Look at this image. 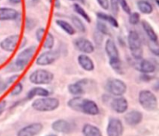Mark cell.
I'll use <instances>...</instances> for the list:
<instances>
[{
  "mask_svg": "<svg viewBox=\"0 0 159 136\" xmlns=\"http://www.w3.org/2000/svg\"><path fill=\"white\" fill-rule=\"evenodd\" d=\"M36 46H30L20 51L16 57L15 60L6 66V72L16 74L23 70L30 63L34 54L36 53Z\"/></svg>",
  "mask_w": 159,
  "mask_h": 136,
  "instance_id": "obj_1",
  "label": "cell"
},
{
  "mask_svg": "<svg viewBox=\"0 0 159 136\" xmlns=\"http://www.w3.org/2000/svg\"><path fill=\"white\" fill-rule=\"evenodd\" d=\"M31 105L35 111L39 112H51L59 108L60 101L56 97L46 96L35 99Z\"/></svg>",
  "mask_w": 159,
  "mask_h": 136,
  "instance_id": "obj_2",
  "label": "cell"
},
{
  "mask_svg": "<svg viewBox=\"0 0 159 136\" xmlns=\"http://www.w3.org/2000/svg\"><path fill=\"white\" fill-rule=\"evenodd\" d=\"M127 43L133 58L136 60H141L144 54V50H143L141 39L137 31L130 30L129 32L127 35Z\"/></svg>",
  "mask_w": 159,
  "mask_h": 136,
  "instance_id": "obj_3",
  "label": "cell"
},
{
  "mask_svg": "<svg viewBox=\"0 0 159 136\" xmlns=\"http://www.w3.org/2000/svg\"><path fill=\"white\" fill-rule=\"evenodd\" d=\"M138 102L145 111H155L158 109V97L150 90H141L138 94Z\"/></svg>",
  "mask_w": 159,
  "mask_h": 136,
  "instance_id": "obj_4",
  "label": "cell"
},
{
  "mask_svg": "<svg viewBox=\"0 0 159 136\" xmlns=\"http://www.w3.org/2000/svg\"><path fill=\"white\" fill-rule=\"evenodd\" d=\"M54 75L52 72L46 69H37L30 73L29 76V80L31 83L37 86L40 85H48L52 83Z\"/></svg>",
  "mask_w": 159,
  "mask_h": 136,
  "instance_id": "obj_5",
  "label": "cell"
},
{
  "mask_svg": "<svg viewBox=\"0 0 159 136\" xmlns=\"http://www.w3.org/2000/svg\"><path fill=\"white\" fill-rule=\"evenodd\" d=\"M105 88L109 94L114 97L123 96L127 91V85L119 78H110L107 81Z\"/></svg>",
  "mask_w": 159,
  "mask_h": 136,
  "instance_id": "obj_6",
  "label": "cell"
},
{
  "mask_svg": "<svg viewBox=\"0 0 159 136\" xmlns=\"http://www.w3.org/2000/svg\"><path fill=\"white\" fill-rule=\"evenodd\" d=\"M60 53L55 49H47L36 59V64L39 66H47L55 63L60 58Z\"/></svg>",
  "mask_w": 159,
  "mask_h": 136,
  "instance_id": "obj_7",
  "label": "cell"
},
{
  "mask_svg": "<svg viewBox=\"0 0 159 136\" xmlns=\"http://www.w3.org/2000/svg\"><path fill=\"white\" fill-rule=\"evenodd\" d=\"M124 127L122 121L116 117H111L107 127V136H123Z\"/></svg>",
  "mask_w": 159,
  "mask_h": 136,
  "instance_id": "obj_8",
  "label": "cell"
},
{
  "mask_svg": "<svg viewBox=\"0 0 159 136\" xmlns=\"http://www.w3.org/2000/svg\"><path fill=\"white\" fill-rule=\"evenodd\" d=\"M76 49L84 54H91L95 51V46L93 42L85 37H79L74 41Z\"/></svg>",
  "mask_w": 159,
  "mask_h": 136,
  "instance_id": "obj_9",
  "label": "cell"
},
{
  "mask_svg": "<svg viewBox=\"0 0 159 136\" xmlns=\"http://www.w3.org/2000/svg\"><path fill=\"white\" fill-rule=\"evenodd\" d=\"M43 125L40 122L31 123L23 128H20L16 136H37L43 131Z\"/></svg>",
  "mask_w": 159,
  "mask_h": 136,
  "instance_id": "obj_10",
  "label": "cell"
},
{
  "mask_svg": "<svg viewBox=\"0 0 159 136\" xmlns=\"http://www.w3.org/2000/svg\"><path fill=\"white\" fill-rule=\"evenodd\" d=\"M20 41V35L13 34L6 37L0 42V48L6 52H12L16 49Z\"/></svg>",
  "mask_w": 159,
  "mask_h": 136,
  "instance_id": "obj_11",
  "label": "cell"
},
{
  "mask_svg": "<svg viewBox=\"0 0 159 136\" xmlns=\"http://www.w3.org/2000/svg\"><path fill=\"white\" fill-rule=\"evenodd\" d=\"M51 128L54 131L62 134H69L74 130L73 125L65 119H57L51 124Z\"/></svg>",
  "mask_w": 159,
  "mask_h": 136,
  "instance_id": "obj_12",
  "label": "cell"
},
{
  "mask_svg": "<svg viewBox=\"0 0 159 136\" xmlns=\"http://www.w3.org/2000/svg\"><path fill=\"white\" fill-rule=\"evenodd\" d=\"M128 101L123 96L115 97L110 103V107L117 114H124L128 109Z\"/></svg>",
  "mask_w": 159,
  "mask_h": 136,
  "instance_id": "obj_13",
  "label": "cell"
},
{
  "mask_svg": "<svg viewBox=\"0 0 159 136\" xmlns=\"http://www.w3.org/2000/svg\"><path fill=\"white\" fill-rule=\"evenodd\" d=\"M91 116H96L99 114V108L97 104L93 100L85 98L81 108V112Z\"/></svg>",
  "mask_w": 159,
  "mask_h": 136,
  "instance_id": "obj_14",
  "label": "cell"
},
{
  "mask_svg": "<svg viewBox=\"0 0 159 136\" xmlns=\"http://www.w3.org/2000/svg\"><path fill=\"white\" fill-rule=\"evenodd\" d=\"M143 120V114L138 110H132L124 116L126 124L132 127H134L141 123Z\"/></svg>",
  "mask_w": 159,
  "mask_h": 136,
  "instance_id": "obj_15",
  "label": "cell"
},
{
  "mask_svg": "<svg viewBox=\"0 0 159 136\" xmlns=\"http://www.w3.org/2000/svg\"><path fill=\"white\" fill-rule=\"evenodd\" d=\"M139 63L138 66H136V69L143 74H154L157 70V66L151 60H147V59H144V60H138Z\"/></svg>",
  "mask_w": 159,
  "mask_h": 136,
  "instance_id": "obj_16",
  "label": "cell"
},
{
  "mask_svg": "<svg viewBox=\"0 0 159 136\" xmlns=\"http://www.w3.org/2000/svg\"><path fill=\"white\" fill-rule=\"evenodd\" d=\"M78 63L82 70L87 72H91L95 70V63L93 59L88 54L81 53L78 56Z\"/></svg>",
  "mask_w": 159,
  "mask_h": 136,
  "instance_id": "obj_17",
  "label": "cell"
},
{
  "mask_svg": "<svg viewBox=\"0 0 159 136\" xmlns=\"http://www.w3.org/2000/svg\"><path fill=\"white\" fill-rule=\"evenodd\" d=\"M104 49H105V52L107 55L108 56L109 59L119 58L120 57L119 50H118L116 43L113 39H107L105 45H104Z\"/></svg>",
  "mask_w": 159,
  "mask_h": 136,
  "instance_id": "obj_18",
  "label": "cell"
},
{
  "mask_svg": "<svg viewBox=\"0 0 159 136\" xmlns=\"http://www.w3.org/2000/svg\"><path fill=\"white\" fill-rule=\"evenodd\" d=\"M19 16L18 11L13 8H0V21H12Z\"/></svg>",
  "mask_w": 159,
  "mask_h": 136,
  "instance_id": "obj_19",
  "label": "cell"
},
{
  "mask_svg": "<svg viewBox=\"0 0 159 136\" xmlns=\"http://www.w3.org/2000/svg\"><path fill=\"white\" fill-rule=\"evenodd\" d=\"M85 80H80L75 83H72L68 84V91L71 95L74 96H82L85 94V89L83 87V85L86 81Z\"/></svg>",
  "mask_w": 159,
  "mask_h": 136,
  "instance_id": "obj_20",
  "label": "cell"
},
{
  "mask_svg": "<svg viewBox=\"0 0 159 136\" xmlns=\"http://www.w3.org/2000/svg\"><path fill=\"white\" fill-rule=\"evenodd\" d=\"M50 95V91L42 87H34L26 94V99L31 100L35 97H46Z\"/></svg>",
  "mask_w": 159,
  "mask_h": 136,
  "instance_id": "obj_21",
  "label": "cell"
},
{
  "mask_svg": "<svg viewBox=\"0 0 159 136\" xmlns=\"http://www.w3.org/2000/svg\"><path fill=\"white\" fill-rule=\"evenodd\" d=\"M141 26H142L143 29H144V32L147 35L148 38L150 41L152 42H156V43H158V36L157 32H155V29L152 26V25L148 23V22L144 21L141 22Z\"/></svg>",
  "mask_w": 159,
  "mask_h": 136,
  "instance_id": "obj_22",
  "label": "cell"
},
{
  "mask_svg": "<svg viewBox=\"0 0 159 136\" xmlns=\"http://www.w3.org/2000/svg\"><path fill=\"white\" fill-rule=\"evenodd\" d=\"M82 131L84 136H102L101 130L96 125L89 123L85 124Z\"/></svg>",
  "mask_w": 159,
  "mask_h": 136,
  "instance_id": "obj_23",
  "label": "cell"
},
{
  "mask_svg": "<svg viewBox=\"0 0 159 136\" xmlns=\"http://www.w3.org/2000/svg\"><path fill=\"white\" fill-rule=\"evenodd\" d=\"M84 99L85 97H82V96H74V97L71 98L68 101V108L76 112H81V108Z\"/></svg>",
  "mask_w": 159,
  "mask_h": 136,
  "instance_id": "obj_24",
  "label": "cell"
},
{
  "mask_svg": "<svg viewBox=\"0 0 159 136\" xmlns=\"http://www.w3.org/2000/svg\"><path fill=\"white\" fill-rule=\"evenodd\" d=\"M56 24L62 29L65 32L68 34L69 36H73L75 34L76 30L74 28V26L68 23V21H65L63 19H57L56 20Z\"/></svg>",
  "mask_w": 159,
  "mask_h": 136,
  "instance_id": "obj_25",
  "label": "cell"
},
{
  "mask_svg": "<svg viewBox=\"0 0 159 136\" xmlns=\"http://www.w3.org/2000/svg\"><path fill=\"white\" fill-rule=\"evenodd\" d=\"M137 6L138 10L145 15H150L153 12V6L147 0H139L137 2Z\"/></svg>",
  "mask_w": 159,
  "mask_h": 136,
  "instance_id": "obj_26",
  "label": "cell"
},
{
  "mask_svg": "<svg viewBox=\"0 0 159 136\" xmlns=\"http://www.w3.org/2000/svg\"><path fill=\"white\" fill-rule=\"evenodd\" d=\"M98 19L100 20H102L103 22H107L111 26L114 28H118L119 27V23L116 20V19L115 18L113 15H108V14H106L104 12H98L96 14Z\"/></svg>",
  "mask_w": 159,
  "mask_h": 136,
  "instance_id": "obj_27",
  "label": "cell"
},
{
  "mask_svg": "<svg viewBox=\"0 0 159 136\" xmlns=\"http://www.w3.org/2000/svg\"><path fill=\"white\" fill-rule=\"evenodd\" d=\"M109 63L111 66L112 69L116 73L119 74H124V68H123V63L120 58H113L109 59Z\"/></svg>",
  "mask_w": 159,
  "mask_h": 136,
  "instance_id": "obj_28",
  "label": "cell"
},
{
  "mask_svg": "<svg viewBox=\"0 0 159 136\" xmlns=\"http://www.w3.org/2000/svg\"><path fill=\"white\" fill-rule=\"evenodd\" d=\"M71 23H72L71 25L74 26L75 30H78L80 32H85L86 27H85V25L84 24V23L82 22V20L81 19H79L76 15H71Z\"/></svg>",
  "mask_w": 159,
  "mask_h": 136,
  "instance_id": "obj_29",
  "label": "cell"
},
{
  "mask_svg": "<svg viewBox=\"0 0 159 136\" xmlns=\"http://www.w3.org/2000/svg\"><path fill=\"white\" fill-rule=\"evenodd\" d=\"M73 9H74V11L76 13H78L81 17H82L87 23H91V18H90V16L89 15V14L87 13L86 11H85L80 5L78 4V3H75V4L73 5Z\"/></svg>",
  "mask_w": 159,
  "mask_h": 136,
  "instance_id": "obj_30",
  "label": "cell"
},
{
  "mask_svg": "<svg viewBox=\"0 0 159 136\" xmlns=\"http://www.w3.org/2000/svg\"><path fill=\"white\" fill-rule=\"evenodd\" d=\"M55 44V38L51 32H48L44 39L43 43V47L45 49H52Z\"/></svg>",
  "mask_w": 159,
  "mask_h": 136,
  "instance_id": "obj_31",
  "label": "cell"
},
{
  "mask_svg": "<svg viewBox=\"0 0 159 136\" xmlns=\"http://www.w3.org/2000/svg\"><path fill=\"white\" fill-rule=\"evenodd\" d=\"M96 28H97V30L99 33H101L103 36H110V29L107 26V25L106 24V23H104L102 20L98 19V21L96 22Z\"/></svg>",
  "mask_w": 159,
  "mask_h": 136,
  "instance_id": "obj_32",
  "label": "cell"
},
{
  "mask_svg": "<svg viewBox=\"0 0 159 136\" xmlns=\"http://www.w3.org/2000/svg\"><path fill=\"white\" fill-rule=\"evenodd\" d=\"M129 19L128 21L130 23V24L133 25V26H135V25H138V23L141 21V15H140V13L138 12H130L129 14Z\"/></svg>",
  "mask_w": 159,
  "mask_h": 136,
  "instance_id": "obj_33",
  "label": "cell"
},
{
  "mask_svg": "<svg viewBox=\"0 0 159 136\" xmlns=\"http://www.w3.org/2000/svg\"><path fill=\"white\" fill-rule=\"evenodd\" d=\"M23 91V84L22 82H19L16 84L14 86V87L12 88V91L10 93L11 97H16V96L20 95Z\"/></svg>",
  "mask_w": 159,
  "mask_h": 136,
  "instance_id": "obj_34",
  "label": "cell"
},
{
  "mask_svg": "<svg viewBox=\"0 0 159 136\" xmlns=\"http://www.w3.org/2000/svg\"><path fill=\"white\" fill-rule=\"evenodd\" d=\"M110 7L113 15H116L120 10V5L118 0H110Z\"/></svg>",
  "mask_w": 159,
  "mask_h": 136,
  "instance_id": "obj_35",
  "label": "cell"
},
{
  "mask_svg": "<svg viewBox=\"0 0 159 136\" xmlns=\"http://www.w3.org/2000/svg\"><path fill=\"white\" fill-rule=\"evenodd\" d=\"M149 49H150L151 52L156 57H158L159 55V48H158V43L156 42H152L149 40Z\"/></svg>",
  "mask_w": 159,
  "mask_h": 136,
  "instance_id": "obj_36",
  "label": "cell"
},
{
  "mask_svg": "<svg viewBox=\"0 0 159 136\" xmlns=\"http://www.w3.org/2000/svg\"><path fill=\"white\" fill-rule=\"evenodd\" d=\"M45 29L43 27H40L36 30L35 32V38L37 40V41L38 43H40V42L43 40V37H44L45 34Z\"/></svg>",
  "mask_w": 159,
  "mask_h": 136,
  "instance_id": "obj_37",
  "label": "cell"
},
{
  "mask_svg": "<svg viewBox=\"0 0 159 136\" xmlns=\"http://www.w3.org/2000/svg\"><path fill=\"white\" fill-rule=\"evenodd\" d=\"M18 78H19V74H12V75H11L10 77L7 79V80H4L5 90L7 89V88L9 87V85H11L12 83H14V82H15Z\"/></svg>",
  "mask_w": 159,
  "mask_h": 136,
  "instance_id": "obj_38",
  "label": "cell"
},
{
  "mask_svg": "<svg viewBox=\"0 0 159 136\" xmlns=\"http://www.w3.org/2000/svg\"><path fill=\"white\" fill-rule=\"evenodd\" d=\"M119 1V5L123 10L126 12L127 14H130L131 12V9H130V6H129L128 3H127V0H118Z\"/></svg>",
  "mask_w": 159,
  "mask_h": 136,
  "instance_id": "obj_39",
  "label": "cell"
},
{
  "mask_svg": "<svg viewBox=\"0 0 159 136\" xmlns=\"http://www.w3.org/2000/svg\"><path fill=\"white\" fill-rule=\"evenodd\" d=\"M98 4L104 10H108L110 8V0H96Z\"/></svg>",
  "mask_w": 159,
  "mask_h": 136,
  "instance_id": "obj_40",
  "label": "cell"
},
{
  "mask_svg": "<svg viewBox=\"0 0 159 136\" xmlns=\"http://www.w3.org/2000/svg\"><path fill=\"white\" fill-rule=\"evenodd\" d=\"M36 26L35 21L31 18H26V28L27 30H31Z\"/></svg>",
  "mask_w": 159,
  "mask_h": 136,
  "instance_id": "obj_41",
  "label": "cell"
},
{
  "mask_svg": "<svg viewBox=\"0 0 159 136\" xmlns=\"http://www.w3.org/2000/svg\"><path fill=\"white\" fill-rule=\"evenodd\" d=\"M6 105H7V104H6V101L5 100L0 101V116L4 113L5 110L6 108Z\"/></svg>",
  "mask_w": 159,
  "mask_h": 136,
  "instance_id": "obj_42",
  "label": "cell"
},
{
  "mask_svg": "<svg viewBox=\"0 0 159 136\" xmlns=\"http://www.w3.org/2000/svg\"><path fill=\"white\" fill-rule=\"evenodd\" d=\"M5 91H6V90H5L4 88V80H3L2 78L0 77V94H2V93Z\"/></svg>",
  "mask_w": 159,
  "mask_h": 136,
  "instance_id": "obj_43",
  "label": "cell"
},
{
  "mask_svg": "<svg viewBox=\"0 0 159 136\" xmlns=\"http://www.w3.org/2000/svg\"><path fill=\"white\" fill-rule=\"evenodd\" d=\"M9 2L12 5H18L21 3L22 0H9Z\"/></svg>",
  "mask_w": 159,
  "mask_h": 136,
  "instance_id": "obj_44",
  "label": "cell"
},
{
  "mask_svg": "<svg viewBox=\"0 0 159 136\" xmlns=\"http://www.w3.org/2000/svg\"><path fill=\"white\" fill-rule=\"evenodd\" d=\"M60 6H61L60 0H56V1H55V7L56 8H59Z\"/></svg>",
  "mask_w": 159,
  "mask_h": 136,
  "instance_id": "obj_45",
  "label": "cell"
},
{
  "mask_svg": "<svg viewBox=\"0 0 159 136\" xmlns=\"http://www.w3.org/2000/svg\"><path fill=\"white\" fill-rule=\"evenodd\" d=\"M147 1H148L149 2H150V1H153L154 2H155L156 6H159V0H147Z\"/></svg>",
  "mask_w": 159,
  "mask_h": 136,
  "instance_id": "obj_46",
  "label": "cell"
},
{
  "mask_svg": "<svg viewBox=\"0 0 159 136\" xmlns=\"http://www.w3.org/2000/svg\"><path fill=\"white\" fill-rule=\"evenodd\" d=\"M45 136H57V135L55 134H47V135Z\"/></svg>",
  "mask_w": 159,
  "mask_h": 136,
  "instance_id": "obj_47",
  "label": "cell"
},
{
  "mask_svg": "<svg viewBox=\"0 0 159 136\" xmlns=\"http://www.w3.org/2000/svg\"><path fill=\"white\" fill-rule=\"evenodd\" d=\"M32 1L34 2H39L40 0H32Z\"/></svg>",
  "mask_w": 159,
  "mask_h": 136,
  "instance_id": "obj_48",
  "label": "cell"
},
{
  "mask_svg": "<svg viewBox=\"0 0 159 136\" xmlns=\"http://www.w3.org/2000/svg\"><path fill=\"white\" fill-rule=\"evenodd\" d=\"M70 1H75V0H70Z\"/></svg>",
  "mask_w": 159,
  "mask_h": 136,
  "instance_id": "obj_49",
  "label": "cell"
}]
</instances>
